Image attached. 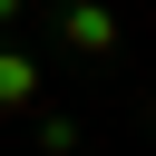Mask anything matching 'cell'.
Wrapping results in <instances>:
<instances>
[{
  "mask_svg": "<svg viewBox=\"0 0 156 156\" xmlns=\"http://www.w3.org/2000/svg\"><path fill=\"white\" fill-rule=\"evenodd\" d=\"M39 146H49V156H78V117L49 107V117H39Z\"/></svg>",
  "mask_w": 156,
  "mask_h": 156,
  "instance_id": "3",
  "label": "cell"
},
{
  "mask_svg": "<svg viewBox=\"0 0 156 156\" xmlns=\"http://www.w3.org/2000/svg\"><path fill=\"white\" fill-rule=\"evenodd\" d=\"M39 88H49V68H39L29 49H10V39H0V117H29V107H39Z\"/></svg>",
  "mask_w": 156,
  "mask_h": 156,
  "instance_id": "2",
  "label": "cell"
},
{
  "mask_svg": "<svg viewBox=\"0 0 156 156\" xmlns=\"http://www.w3.org/2000/svg\"><path fill=\"white\" fill-rule=\"evenodd\" d=\"M58 39L78 58H117V10L107 0H58Z\"/></svg>",
  "mask_w": 156,
  "mask_h": 156,
  "instance_id": "1",
  "label": "cell"
},
{
  "mask_svg": "<svg viewBox=\"0 0 156 156\" xmlns=\"http://www.w3.org/2000/svg\"><path fill=\"white\" fill-rule=\"evenodd\" d=\"M20 10H29V0H0V39H10V29H20Z\"/></svg>",
  "mask_w": 156,
  "mask_h": 156,
  "instance_id": "4",
  "label": "cell"
}]
</instances>
